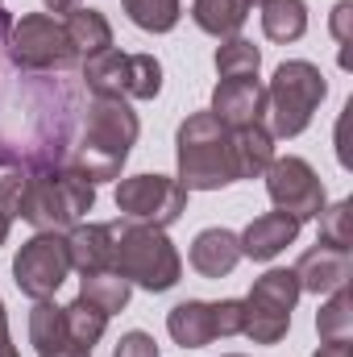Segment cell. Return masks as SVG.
I'll use <instances>...</instances> for the list:
<instances>
[{"label":"cell","mask_w":353,"mask_h":357,"mask_svg":"<svg viewBox=\"0 0 353 357\" xmlns=\"http://www.w3.org/2000/svg\"><path fill=\"white\" fill-rule=\"evenodd\" d=\"M175 158H179V183L187 191H220V187L237 183L229 129L212 112H191L179 125Z\"/></svg>","instance_id":"277c9868"},{"label":"cell","mask_w":353,"mask_h":357,"mask_svg":"<svg viewBox=\"0 0 353 357\" xmlns=\"http://www.w3.org/2000/svg\"><path fill=\"white\" fill-rule=\"evenodd\" d=\"M312 357H353V354H350V341H324Z\"/></svg>","instance_id":"d6a6232c"},{"label":"cell","mask_w":353,"mask_h":357,"mask_svg":"<svg viewBox=\"0 0 353 357\" xmlns=\"http://www.w3.org/2000/svg\"><path fill=\"white\" fill-rule=\"evenodd\" d=\"M316 333H320V341H350L353 337V295H350V287H337V291L320 303V312H316Z\"/></svg>","instance_id":"d4e9b609"},{"label":"cell","mask_w":353,"mask_h":357,"mask_svg":"<svg viewBox=\"0 0 353 357\" xmlns=\"http://www.w3.org/2000/svg\"><path fill=\"white\" fill-rule=\"evenodd\" d=\"M229 142H233V171L237 178H262L266 167L274 162V137L262 121L258 125H246V129H229Z\"/></svg>","instance_id":"ac0fdd59"},{"label":"cell","mask_w":353,"mask_h":357,"mask_svg":"<svg viewBox=\"0 0 353 357\" xmlns=\"http://www.w3.org/2000/svg\"><path fill=\"white\" fill-rule=\"evenodd\" d=\"M129 21L146 33H171L183 17V4L179 0H121Z\"/></svg>","instance_id":"4316f807"},{"label":"cell","mask_w":353,"mask_h":357,"mask_svg":"<svg viewBox=\"0 0 353 357\" xmlns=\"http://www.w3.org/2000/svg\"><path fill=\"white\" fill-rule=\"evenodd\" d=\"M42 4H46L50 13H75V8H80V0H42Z\"/></svg>","instance_id":"836d02e7"},{"label":"cell","mask_w":353,"mask_h":357,"mask_svg":"<svg viewBox=\"0 0 353 357\" xmlns=\"http://www.w3.org/2000/svg\"><path fill=\"white\" fill-rule=\"evenodd\" d=\"M4 50L21 71H71L80 63L63 21H54L50 13H25L21 21H13Z\"/></svg>","instance_id":"52a82bcc"},{"label":"cell","mask_w":353,"mask_h":357,"mask_svg":"<svg viewBox=\"0 0 353 357\" xmlns=\"http://www.w3.org/2000/svg\"><path fill=\"white\" fill-rule=\"evenodd\" d=\"M29 341H33L38 357H91V349L71 341L67 320H63V303H54V299H38L33 303V312H29Z\"/></svg>","instance_id":"9a60e30c"},{"label":"cell","mask_w":353,"mask_h":357,"mask_svg":"<svg viewBox=\"0 0 353 357\" xmlns=\"http://www.w3.org/2000/svg\"><path fill=\"white\" fill-rule=\"evenodd\" d=\"M225 129H246L266 116V88L258 79H220L208 108Z\"/></svg>","instance_id":"7c38bea8"},{"label":"cell","mask_w":353,"mask_h":357,"mask_svg":"<svg viewBox=\"0 0 353 357\" xmlns=\"http://www.w3.org/2000/svg\"><path fill=\"white\" fill-rule=\"evenodd\" d=\"M250 17V4L246 0H191V21L212 33V38H237L241 25Z\"/></svg>","instance_id":"44dd1931"},{"label":"cell","mask_w":353,"mask_h":357,"mask_svg":"<svg viewBox=\"0 0 353 357\" xmlns=\"http://www.w3.org/2000/svg\"><path fill=\"white\" fill-rule=\"evenodd\" d=\"M299 295L303 291H299L295 270H287V266L266 270L262 278L250 287V295L241 299L246 303V328L241 333L254 345H278L287 337V328H291V312H295Z\"/></svg>","instance_id":"ba28073f"},{"label":"cell","mask_w":353,"mask_h":357,"mask_svg":"<svg viewBox=\"0 0 353 357\" xmlns=\"http://www.w3.org/2000/svg\"><path fill=\"white\" fill-rule=\"evenodd\" d=\"M295 237H299V220L287 216V212H262L246 225V233H237L241 258H254V262L278 258L287 245H295Z\"/></svg>","instance_id":"5bb4252c"},{"label":"cell","mask_w":353,"mask_h":357,"mask_svg":"<svg viewBox=\"0 0 353 357\" xmlns=\"http://www.w3.org/2000/svg\"><path fill=\"white\" fill-rule=\"evenodd\" d=\"M71 274V254H67V233H33L17 258H13V282L21 295H29L33 303L38 299H50Z\"/></svg>","instance_id":"30bf717a"},{"label":"cell","mask_w":353,"mask_h":357,"mask_svg":"<svg viewBox=\"0 0 353 357\" xmlns=\"http://www.w3.org/2000/svg\"><path fill=\"white\" fill-rule=\"evenodd\" d=\"M21 167V204L17 216L38 233H71L96 204V183L80 175L67 158H29Z\"/></svg>","instance_id":"6da1fadb"},{"label":"cell","mask_w":353,"mask_h":357,"mask_svg":"<svg viewBox=\"0 0 353 357\" xmlns=\"http://www.w3.org/2000/svg\"><path fill=\"white\" fill-rule=\"evenodd\" d=\"M112 357H158V341H154L150 333L133 328V333H125V337L117 341V349H112Z\"/></svg>","instance_id":"f546056e"},{"label":"cell","mask_w":353,"mask_h":357,"mask_svg":"<svg viewBox=\"0 0 353 357\" xmlns=\"http://www.w3.org/2000/svg\"><path fill=\"white\" fill-rule=\"evenodd\" d=\"M225 357H246V354H225Z\"/></svg>","instance_id":"8d00e7d4"},{"label":"cell","mask_w":353,"mask_h":357,"mask_svg":"<svg viewBox=\"0 0 353 357\" xmlns=\"http://www.w3.org/2000/svg\"><path fill=\"white\" fill-rule=\"evenodd\" d=\"M80 295L91 299L100 312H108V316H117V312H125L129 307V295H133V287L117 274V270H100V274H84V287H80Z\"/></svg>","instance_id":"cb8c5ba5"},{"label":"cell","mask_w":353,"mask_h":357,"mask_svg":"<svg viewBox=\"0 0 353 357\" xmlns=\"http://www.w3.org/2000/svg\"><path fill=\"white\" fill-rule=\"evenodd\" d=\"M0 357H17V345L8 337V316H4V299H0Z\"/></svg>","instance_id":"1f68e13d"},{"label":"cell","mask_w":353,"mask_h":357,"mask_svg":"<svg viewBox=\"0 0 353 357\" xmlns=\"http://www.w3.org/2000/svg\"><path fill=\"white\" fill-rule=\"evenodd\" d=\"M237 262H241V241L229 229H204L191 241V266L204 278H225L237 270Z\"/></svg>","instance_id":"2e32d148"},{"label":"cell","mask_w":353,"mask_h":357,"mask_svg":"<svg viewBox=\"0 0 353 357\" xmlns=\"http://www.w3.org/2000/svg\"><path fill=\"white\" fill-rule=\"evenodd\" d=\"M167 333L175 337V345L183 349H204L216 341V328H212V303L204 299H183L171 307L167 316Z\"/></svg>","instance_id":"d6986e66"},{"label":"cell","mask_w":353,"mask_h":357,"mask_svg":"<svg viewBox=\"0 0 353 357\" xmlns=\"http://www.w3.org/2000/svg\"><path fill=\"white\" fill-rule=\"evenodd\" d=\"M350 199H337V204H324L320 212V245H333V250H350L353 233H350Z\"/></svg>","instance_id":"83f0119b"},{"label":"cell","mask_w":353,"mask_h":357,"mask_svg":"<svg viewBox=\"0 0 353 357\" xmlns=\"http://www.w3.org/2000/svg\"><path fill=\"white\" fill-rule=\"evenodd\" d=\"M67 254H71V270L80 274H100L112 270V225H75L67 233Z\"/></svg>","instance_id":"e0dca14e"},{"label":"cell","mask_w":353,"mask_h":357,"mask_svg":"<svg viewBox=\"0 0 353 357\" xmlns=\"http://www.w3.org/2000/svg\"><path fill=\"white\" fill-rule=\"evenodd\" d=\"M117 212L125 220L167 229L187 212V187L167 175H129L117 183Z\"/></svg>","instance_id":"9c48e42d"},{"label":"cell","mask_w":353,"mask_h":357,"mask_svg":"<svg viewBox=\"0 0 353 357\" xmlns=\"http://www.w3.org/2000/svg\"><path fill=\"white\" fill-rule=\"evenodd\" d=\"M262 33L270 42L287 46L308 33V4L303 0H266L262 4Z\"/></svg>","instance_id":"7402d4cb"},{"label":"cell","mask_w":353,"mask_h":357,"mask_svg":"<svg viewBox=\"0 0 353 357\" xmlns=\"http://www.w3.org/2000/svg\"><path fill=\"white\" fill-rule=\"evenodd\" d=\"M258 67H262V54L250 38H225L216 46V75L220 79H258Z\"/></svg>","instance_id":"603a6c76"},{"label":"cell","mask_w":353,"mask_h":357,"mask_svg":"<svg viewBox=\"0 0 353 357\" xmlns=\"http://www.w3.org/2000/svg\"><path fill=\"white\" fill-rule=\"evenodd\" d=\"M63 320H67V333H71V341L75 345H84L91 349L100 337H104V328H108V312H100L91 299H71L67 307H63Z\"/></svg>","instance_id":"484cf974"},{"label":"cell","mask_w":353,"mask_h":357,"mask_svg":"<svg viewBox=\"0 0 353 357\" xmlns=\"http://www.w3.org/2000/svg\"><path fill=\"white\" fill-rule=\"evenodd\" d=\"M84 84L104 100H154L163 91V63L154 54H121L108 46L104 54L84 59Z\"/></svg>","instance_id":"8992f818"},{"label":"cell","mask_w":353,"mask_h":357,"mask_svg":"<svg viewBox=\"0 0 353 357\" xmlns=\"http://www.w3.org/2000/svg\"><path fill=\"white\" fill-rule=\"evenodd\" d=\"M212 328H216V337H241V328H246V303L241 299L212 303Z\"/></svg>","instance_id":"f1b7e54d"},{"label":"cell","mask_w":353,"mask_h":357,"mask_svg":"<svg viewBox=\"0 0 353 357\" xmlns=\"http://www.w3.org/2000/svg\"><path fill=\"white\" fill-rule=\"evenodd\" d=\"M112 270L150 295L171 291L183 274V258L171 245L167 229L137 225V220H117L112 225Z\"/></svg>","instance_id":"3957f363"},{"label":"cell","mask_w":353,"mask_h":357,"mask_svg":"<svg viewBox=\"0 0 353 357\" xmlns=\"http://www.w3.org/2000/svg\"><path fill=\"white\" fill-rule=\"evenodd\" d=\"M324 96H329V84H324L316 63H308V59L283 63L274 71V79L266 84V129H270V137H299L312 125Z\"/></svg>","instance_id":"5b68a950"},{"label":"cell","mask_w":353,"mask_h":357,"mask_svg":"<svg viewBox=\"0 0 353 357\" xmlns=\"http://www.w3.org/2000/svg\"><path fill=\"white\" fill-rule=\"evenodd\" d=\"M246 4H250V8H254V4H258V8H262V4H266V0H246Z\"/></svg>","instance_id":"d590c367"},{"label":"cell","mask_w":353,"mask_h":357,"mask_svg":"<svg viewBox=\"0 0 353 357\" xmlns=\"http://www.w3.org/2000/svg\"><path fill=\"white\" fill-rule=\"evenodd\" d=\"M291 270H295V278H299V291L333 295L337 287H350L353 258H350V250H333V245H320V241H316V250H308Z\"/></svg>","instance_id":"4fadbf2b"},{"label":"cell","mask_w":353,"mask_h":357,"mask_svg":"<svg viewBox=\"0 0 353 357\" xmlns=\"http://www.w3.org/2000/svg\"><path fill=\"white\" fill-rule=\"evenodd\" d=\"M262 178H266V195H270L274 212H287V216H295L299 225L312 220V216H320L324 204H329L324 178L312 171V162H303V158H295V154L274 158V162L266 167Z\"/></svg>","instance_id":"8fae6325"},{"label":"cell","mask_w":353,"mask_h":357,"mask_svg":"<svg viewBox=\"0 0 353 357\" xmlns=\"http://www.w3.org/2000/svg\"><path fill=\"white\" fill-rule=\"evenodd\" d=\"M350 21H353V4H350V0H341V4L333 8V38H337L341 46H350V42H353Z\"/></svg>","instance_id":"4dcf8cb0"},{"label":"cell","mask_w":353,"mask_h":357,"mask_svg":"<svg viewBox=\"0 0 353 357\" xmlns=\"http://www.w3.org/2000/svg\"><path fill=\"white\" fill-rule=\"evenodd\" d=\"M8 225H13V216H8V212H0V245H4V237H8Z\"/></svg>","instance_id":"e575fe53"},{"label":"cell","mask_w":353,"mask_h":357,"mask_svg":"<svg viewBox=\"0 0 353 357\" xmlns=\"http://www.w3.org/2000/svg\"><path fill=\"white\" fill-rule=\"evenodd\" d=\"M63 29H67V38H71V46H75L80 63L91 59V54H104V50L112 46V25H108V17H104L100 8H84V4H80L75 13H67Z\"/></svg>","instance_id":"ffe728a7"},{"label":"cell","mask_w":353,"mask_h":357,"mask_svg":"<svg viewBox=\"0 0 353 357\" xmlns=\"http://www.w3.org/2000/svg\"><path fill=\"white\" fill-rule=\"evenodd\" d=\"M142 133L137 112L129 108V100H104L91 96L88 104V121H84V137L75 146V154L67 158L88 183H108L121 175L133 142Z\"/></svg>","instance_id":"7a4b0ae2"}]
</instances>
